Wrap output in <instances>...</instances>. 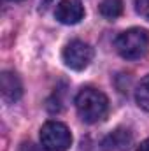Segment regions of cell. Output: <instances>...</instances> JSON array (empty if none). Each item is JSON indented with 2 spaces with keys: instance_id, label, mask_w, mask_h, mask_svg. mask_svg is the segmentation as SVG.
Here are the masks:
<instances>
[{
  "instance_id": "cell-13",
  "label": "cell",
  "mask_w": 149,
  "mask_h": 151,
  "mask_svg": "<svg viewBox=\"0 0 149 151\" xmlns=\"http://www.w3.org/2000/svg\"><path fill=\"white\" fill-rule=\"evenodd\" d=\"M53 0H40V7H47Z\"/></svg>"
},
{
  "instance_id": "cell-12",
  "label": "cell",
  "mask_w": 149,
  "mask_h": 151,
  "mask_svg": "<svg viewBox=\"0 0 149 151\" xmlns=\"http://www.w3.org/2000/svg\"><path fill=\"white\" fill-rule=\"evenodd\" d=\"M135 151H149V139L142 141V142H140V146H139Z\"/></svg>"
},
{
  "instance_id": "cell-8",
  "label": "cell",
  "mask_w": 149,
  "mask_h": 151,
  "mask_svg": "<svg viewBox=\"0 0 149 151\" xmlns=\"http://www.w3.org/2000/svg\"><path fill=\"white\" fill-rule=\"evenodd\" d=\"M123 12V0H102L100 14L107 19H116Z\"/></svg>"
},
{
  "instance_id": "cell-11",
  "label": "cell",
  "mask_w": 149,
  "mask_h": 151,
  "mask_svg": "<svg viewBox=\"0 0 149 151\" xmlns=\"http://www.w3.org/2000/svg\"><path fill=\"white\" fill-rule=\"evenodd\" d=\"M19 151H37V148H35L32 142H23L21 148H19Z\"/></svg>"
},
{
  "instance_id": "cell-7",
  "label": "cell",
  "mask_w": 149,
  "mask_h": 151,
  "mask_svg": "<svg viewBox=\"0 0 149 151\" xmlns=\"http://www.w3.org/2000/svg\"><path fill=\"white\" fill-rule=\"evenodd\" d=\"M132 132L128 128H116L111 132L104 141H102V148L105 151H121L126 150L132 144Z\"/></svg>"
},
{
  "instance_id": "cell-9",
  "label": "cell",
  "mask_w": 149,
  "mask_h": 151,
  "mask_svg": "<svg viewBox=\"0 0 149 151\" xmlns=\"http://www.w3.org/2000/svg\"><path fill=\"white\" fill-rule=\"evenodd\" d=\"M135 100H137L139 107H142L144 111L149 113V74L139 83V86L135 90Z\"/></svg>"
},
{
  "instance_id": "cell-3",
  "label": "cell",
  "mask_w": 149,
  "mask_h": 151,
  "mask_svg": "<svg viewBox=\"0 0 149 151\" xmlns=\"http://www.w3.org/2000/svg\"><path fill=\"white\" fill-rule=\"evenodd\" d=\"M40 144L46 151H67L72 144V134L60 121H47L40 128Z\"/></svg>"
},
{
  "instance_id": "cell-6",
  "label": "cell",
  "mask_w": 149,
  "mask_h": 151,
  "mask_svg": "<svg viewBox=\"0 0 149 151\" xmlns=\"http://www.w3.org/2000/svg\"><path fill=\"white\" fill-rule=\"evenodd\" d=\"M0 88H2V99L7 104L19 100L23 95V84H21L19 77L9 70L2 72V76H0Z\"/></svg>"
},
{
  "instance_id": "cell-4",
  "label": "cell",
  "mask_w": 149,
  "mask_h": 151,
  "mask_svg": "<svg viewBox=\"0 0 149 151\" xmlns=\"http://www.w3.org/2000/svg\"><path fill=\"white\" fill-rule=\"evenodd\" d=\"M63 62L72 70H84L93 60V47L84 40H70L63 49Z\"/></svg>"
},
{
  "instance_id": "cell-2",
  "label": "cell",
  "mask_w": 149,
  "mask_h": 151,
  "mask_svg": "<svg viewBox=\"0 0 149 151\" xmlns=\"http://www.w3.org/2000/svg\"><path fill=\"white\" fill-rule=\"evenodd\" d=\"M116 51L126 60H139L149 51V32L144 28H128L114 40Z\"/></svg>"
},
{
  "instance_id": "cell-1",
  "label": "cell",
  "mask_w": 149,
  "mask_h": 151,
  "mask_svg": "<svg viewBox=\"0 0 149 151\" xmlns=\"http://www.w3.org/2000/svg\"><path fill=\"white\" fill-rule=\"evenodd\" d=\"M75 109L82 121L97 123L105 118L109 111V100L100 90L82 88L75 97Z\"/></svg>"
},
{
  "instance_id": "cell-5",
  "label": "cell",
  "mask_w": 149,
  "mask_h": 151,
  "mask_svg": "<svg viewBox=\"0 0 149 151\" xmlns=\"http://www.w3.org/2000/svg\"><path fill=\"white\" fill-rule=\"evenodd\" d=\"M54 18L63 25H75L84 18V7L81 0H62L56 5Z\"/></svg>"
},
{
  "instance_id": "cell-10",
  "label": "cell",
  "mask_w": 149,
  "mask_h": 151,
  "mask_svg": "<svg viewBox=\"0 0 149 151\" xmlns=\"http://www.w3.org/2000/svg\"><path fill=\"white\" fill-rule=\"evenodd\" d=\"M135 9L144 19L149 21V0H135Z\"/></svg>"
}]
</instances>
